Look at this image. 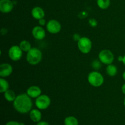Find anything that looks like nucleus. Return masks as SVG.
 Here are the masks:
<instances>
[{
  "label": "nucleus",
  "mask_w": 125,
  "mask_h": 125,
  "mask_svg": "<svg viewBox=\"0 0 125 125\" xmlns=\"http://www.w3.org/2000/svg\"><path fill=\"white\" fill-rule=\"evenodd\" d=\"M31 98L27 94H21L17 95L13 102L15 109L20 114H26L30 112L32 107Z\"/></svg>",
  "instance_id": "obj_1"
},
{
  "label": "nucleus",
  "mask_w": 125,
  "mask_h": 125,
  "mask_svg": "<svg viewBox=\"0 0 125 125\" xmlns=\"http://www.w3.org/2000/svg\"><path fill=\"white\" fill-rule=\"evenodd\" d=\"M42 59V52L37 48H32L26 54V61L32 65H37Z\"/></svg>",
  "instance_id": "obj_2"
},
{
  "label": "nucleus",
  "mask_w": 125,
  "mask_h": 125,
  "mask_svg": "<svg viewBox=\"0 0 125 125\" xmlns=\"http://www.w3.org/2000/svg\"><path fill=\"white\" fill-rule=\"evenodd\" d=\"M88 82L89 84L93 87H99L103 84L104 77L100 72L96 71L90 72L87 77Z\"/></svg>",
  "instance_id": "obj_3"
},
{
  "label": "nucleus",
  "mask_w": 125,
  "mask_h": 125,
  "mask_svg": "<svg viewBox=\"0 0 125 125\" xmlns=\"http://www.w3.org/2000/svg\"><path fill=\"white\" fill-rule=\"evenodd\" d=\"M78 47L82 53H89L92 48L91 40L87 37H81L78 42Z\"/></svg>",
  "instance_id": "obj_4"
},
{
  "label": "nucleus",
  "mask_w": 125,
  "mask_h": 125,
  "mask_svg": "<svg viewBox=\"0 0 125 125\" xmlns=\"http://www.w3.org/2000/svg\"><path fill=\"white\" fill-rule=\"evenodd\" d=\"M98 58L100 62L105 65L112 63L114 61V55L109 50H103L98 54Z\"/></svg>",
  "instance_id": "obj_5"
},
{
  "label": "nucleus",
  "mask_w": 125,
  "mask_h": 125,
  "mask_svg": "<svg viewBox=\"0 0 125 125\" xmlns=\"http://www.w3.org/2000/svg\"><path fill=\"white\" fill-rule=\"evenodd\" d=\"M35 104L39 110H45L51 104V99L46 95H40L35 99Z\"/></svg>",
  "instance_id": "obj_6"
},
{
  "label": "nucleus",
  "mask_w": 125,
  "mask_h": 125,
  "mask_svg": "<svg viewBox=\"0 0 125 125\" xmlns=\"http://www.w3.org/2000/svg\"><path fill=\"white\" fill-rule=\"evenodd\" d=\"M23 52L20 46L13 45L11 46L8 51V56L13 61H18L22 57Z\"/></svg>",
  "instance_id": "obj_7"
},
{
  "label": "nucleus",
  "mask_w": 125,
  "mask_h": 125,
  "mask_svg": "<svg viewBox=\"0 0 125 125\" xmlns=\"http://www.w3.org/2000/svg\"><path fill=\"white\" fill-rule=\"evenodd\" d=\"M46 29L50 33L56 34L59 32L62 29L60 22L56 20H51L46 23Z\"/></svg>",
  "instance_id": "obj_8"
},
{
  "label": "nucleus",
  "mask_w": 125,
  "mask_h": 125,
  "mask_svg": "<svg viewBox=\"0 0 125 125\" xmlns=\"http://www.w3.org/2000/svg\"><path fill=\"white\" fill-rule=\"evenodd\" d=\"M13 72L12 65L8 63H3L0 65V76L1 78H7Z\"/></svg>",
  "instance_id": "obj_9"
},
{
  "label": "nucleus",
  "mask_w": 125,
  "mask_h": 125,
  "mask_svg": "<svg viewBox=\"0 0 125 125\" xmlns=\"http://www.w3.org/2000/svg\"><path fill=\"white\" fill-rule=\"evenodd\" d=\"M32 35L36 40H42L46 36V32L44 28L40 26H37L33 28L32 30Z\"/></svg>",
  "instance_id": "obj_10"
},
{
  "label": "nucleus",
  "mask_w": 125,
  "mask_h": 125,
  "mask_svg": "<svg viewBox=\"0 0 125 125\" xmlns=\"http://www.w3.org/2000/svg\"><path fill=\"white\" fill-rule=\"evenodd\" d=\"M13 9V3L11 0H0V11L2 13H9Z\"/></svg>",
  "instance_id": "obj_11"
},
{
  "label": "nucleus",
  "mask_w": 125,
  "mask_h": 125,
  "mask_svg": "<svg viewBox=\"0 0 125 125\" xmlns=\"http://www.w3.org/2000/svg\"><path fill=\"white\" fill-rule=\"evenodd\" d=\"M26 94L30 96L31 98H35L39 97L42 95L41 89L37 85H32L27 89Z\"/></svg>",
  "instance_id": "obj_12"
},
{
  "label": "nucleus",
  "mask_w": 125,
  "mask_h": 125,
  "mask_svg": "<svg viewBox=\"0 0 125 125\" xmlns=\"http://www.w3.org/2000/svg\"><path fill=\"white\" fill-rule=\"evenodd\" d=\"M31 15L34 19L39 20L45 17V13L44 10L42 7L37 6L32 9Z\"/></svg>",
  "instance_id": "obj_13"
},
{
  "label": "nucleus",
  "mask_w": 125,
  "mask_h": 125,
  "mask_svg": "<svg viewBox=\"0 0 125 125\" xmlns=\"http://www.w3.org/2000/svg\"><path fill=\"white\" fill-rule=\"evenodd\" d=\"M29 117L32 122L38 123L42 119V113L39 109H32L29 112Z\"/></svg>",
  "instance_id": "obj_14"
},
{
  "label": "nucleus",
  "mask_w": 125,
  "mask_h": 125,
  "mask_svg": "<svg viewBox=\"0 0 125 125\" xmlns=\"http://www.w3.org/2000/svg\"><path fill=\"white\" fill-rule=\"evenodd\" d=\"M4 98L9 102H13L17 97V95L13 90L9 89L4 93Z\"/></svg>",
  "instance_id": "obj_15"
},
{
  "label": "nucleus",
  "mask_w": 125,
  "mask_h": 125,
  "mask_svg": "<svg viewBox=\"0 0 125 125\" xmlns=\"http://www.w3.org/2000/svg\"><path fill=\"white\" fill-rule=\"evenodd\" d=\"M106 72L107 75L111 77H114L117 74V68L115 65L111 63V64L107 65L106 68Z\"/></svg>",
  "instance_id": "obj_16"
},
{
  "label": "nucleus",
  "mask_w": 125,
  "mask_h": 125,
  "mask_svg": "<svg viewBox=\"0 0 125 125\" xmlns=\"http://www.w3.org/2000/svg\"><path fill=\"white\" fill-rule=\"evenodd\" d=\"M9 89V84L7 81L6 80L5 78H0V92L4 94Z\"/></svg>",
  "instance_id": "obj_17"
},
{
  "label": "nucleus",
  "mask_w": 125,
  "mask_h": 125,
  "mask_svg": "<svg viewBox=\"0 0 125 125\" xmlns=\"http://www.w3.org/2000/svg\"><path fill=\"white\" fill-rule=\"evenodd\" d=\"M21 49V50L24 52H28L32 48L30 42L28 40H22L20 43L19 45Z\"/></svg>",
  "instance_id": "obj_18"
},
{
  "label": "nucleus",
  "mask_w": 125,
  "mask_h": 125,
  "mask_svg": "<svg viewBox=\"0 0 125 125\" xmlns=\"http://www.w3.org/2000/svg\"><path fill=\"white\" fill-rule=\"evenodd\" d=\"M65 125H78L79 122H78V119L76 117L73 116H69L65 118L64 120Z\"/></svg>",
  "instance_id": "obj_19"
},
{
  "label": "nucleus",
  "mask_w": 125,
  "mask_h": 125,
  "mask_svg": "<svg viewBox=\"0 0 125 125\" xmlns=\"http://www.w3.org/2000/svg\"><path fill=\"white\" fill-rule=\"evenodd\" d=\"M97 5L101 9H107L111 4V0H97Z\"/></svg>",
  "instance_id": "obj_20"
},
{
  "label": "nucleus",
  "mask_w": 125,
  "mask_h": 125,
  "mask_svg": "<svg viewBox=\"0 0 125 125\" xmlns=\"http://www.w3.org/2000/svg\"><path fill=\"white\" fill-rule=\"evenodd\" d=\"M101 63L100 61H98V60H95L94 61H93L92 63V66L93 68L95 70H99L101 67Z\"/></svg>",
  "instance_id": "obj_21"
},
{
  "label": "nucleus",
  "mask_w": 125,
  "mask_h": 125,
  "mask_svg": "<svg viewBox=\"0 0 125 125\" xmlns=\"http://www.w3.org/2000/svg\"><path fill=\"white\" fill-rule=\"evenodd\" d=\"M89 24H90L92 27H93V28L96 27L98 24L97 21H96L95 18H91V19L89 20Z\"/></svg>",
  "instance_id": "obj_22"
},
{
  "label": "nucleus",
  "mask_w": 125,
  "mask_h": 125,
  "mask_svg": "<svg viewBox=\"0 0 125 125\" xmlns=\"http://www.w3.org/2000/svg\"><path fill=\"white\" fill-rule=\"evenodd\" d=\"M6 125H21V123H19L16 121H10V122H7Z\"/></svg>",
  "instance_id": "obj_23"
},
{
  "label": "nucleus",
  "mask_w": 125,
  "mask_h": 125,
  "mask_svg": "<svg viewBox=\"0 0 125 125\" xmlns=\"http://www.w3.org/2000/svg\"><path fill=\"white\" fill-rule=\"evenodd\" d=\"M38 21H39V24H40L41 26H45V24H46V23H46V20L44 19V18H42V19L39 20H38Z\"/></svg>",
  "instance_id": "obj_24"
},
{
  "label": "nucleus",
  "mask_w": 125,
  "mask_h": 125,
  "mask_svg": "<svg viewBox=\"0 0 125 125\" xmlns=\"http://www.w3.org/2000/svg\"><path fill=\"white\" fill-rule=\"evenodd\" d=\"M81 37L78 34H75L73 35V39H74L75 41H76L77 42H78V40L81 39Z\"/></svg>",
  "instance_id": "obj_25"
},
{
  "label": "nucleus",
  "mask_w": 125,
  "mask_h": 125,
  "mask_svg": "<svg viewBox=\"0 0 125 125\" xmlns=\"http://www.w3.org/2000/svg\"><path fill=\"white\" fill-rule=\"evenodd\" d=\"M36 125H50L48 122H45V121H42V122H38L37 124Z\"/></svg>",
  "instance_id": "obj_26"
},
{
  "label": "nucleus",
  "mask_w": 125,
  "mask_h": 125,
  "mask_svg": "<svg viewBox=\"0 0 125 125\" xmlns=\"http://www.w3.org/2000/svg\"><path fill=\"white\" fill-rule=\"evenodd\" d=\"M7 29L6 28H2L1 30V33L2 35H5L7 34Z\"/></svg>",
  "instance_id": "obj_27"
},
{
  "label": "nucleus",
  "mask_w": 125,
  "mask_h": 125,
  "mask_svg": "<svg viewBox=\"0 0 125 125\" xmlns=\"http://www.w3.org/2000/svg\"><path fill=\"white\" fill-rule=\"evenodd\" d=\"M122 92H123V94H124V95H125V83L123 84V85H122Z\"/></svg>",
  "instance_id": "obj_28"
},
{
  "label": "nucleus",
  "mask_w": 125,
  "mask_h": 125,
  "mask_svg": "<svg viewBox=\"0 0 125 125\" xmlns=\"http://www.w3.org/2000/svg\"><path fill=\"white\" fill-rule=\"evenodd\" d=\"M123 56H120L119 57H118V61H120V62H123Z\"/></svg>",
  "instance_id": "obj_29"
},
{
  "label": "nucleus",
  "mask_w": 125,
  "mask_h": 125,
  "mask_svg": "<svg viewBox=\"0 0 125 125\" xmlns=\"http://www.w3.org/2000/svg\"><path fill=\"white\" fill-rule=\"evenodd\" d=\"M123 63V64L125 65V55L124 56H123V62H122Z\"/></svg>",
  "instance_id": "obj_30"
},
{
  "label": "nucleus",
  "mask_w": 125,
  "mask_h": 125,
  "mask_svg": "<svg viewBox=\"0 0 125 125\" xmlns=\"http://www.w3.org/2000/svg\"><path fill=\"white\" fill-rule=\"evenodd\" d=\"M122 76H123V79H124V80L125 81V71L124 72H123V75H122Z\"/></svg>",
  "instance_id": "obj_31"
},
{
  "label": "nucleus",
  "mask_w": 125,
  "mask_h": 125,
  "mask_svg": "<svg viewBox=\"0 0 125 125\" xmlns=\"http://www.w3.org/2000/svg\"><path fill=\"white\" fill-rule=\"evenodd\" d=\"M124 105L125 106V99H124Z\"/></svg>",
  "instance_id": "obj_32"
}]
</instances>
